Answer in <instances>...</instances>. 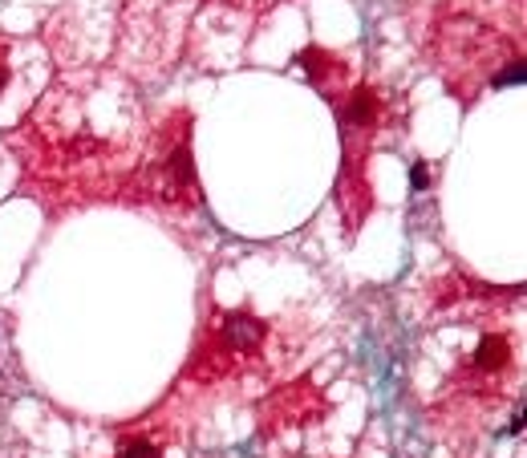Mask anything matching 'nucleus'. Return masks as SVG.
Returning <instances> with one entry per match:
<instances>
[{"label":"nucleus","mask_w":527,"mask_h":458,"mask_svg":"<svg viewBox=\"0 0 527 458\" xmlns=\"http://www.w3.org/2000/svg\"><path fill=\"white\" fill-rule=\"evenodd\" d=\"M227 337H232V345H236V349H256V345H260V337H264V325L256 320V316L236 313L232 320H227Z\"/></svg>","instance_id":"1"},{"label":"nucleus","mask_w":527,"mask_h":458,"mask_svg":"<svg viewBox=\"0 0 527 458\" xmlns=\"http://www.w3.org/2000/svg\"><path fill=\"white\" fill-rule=\"evenodd\" d=\"M345 118L353 122V126H369V122L378 118V94H373V90H357V94L349 97Z\"/></svg>","instance_id":"2"},{"label":"nucleus","mask_w":527,"mask_h":458,"mask_svg":"<svg viewBox=\"0 0 527 458\" xmlns=\"http://www.w3.org/2000/svg\"><path fill=\"white\" fill-rule=\"evenodd\" d=\"M507 361V341L503 337H487L479 345V365L483 369H499Z\"/></svg>","instance_id":"3"},{"label":"nucleus","mask_w":527,"mask_h":458,"mask_svg":"<svg viewBox=\"0 0 527 458\" xmlns=\"http://www.w3.org/2000/svg\"><path fill=\"white\" fill-rule=\"evenodd\" d=\"M122 458H163L159 455V446H150V442H134V446H126Z\"/></svg>","instance_id":"4"},{"label":"nucleus","mask_w":527,"mask_h":458,"mask_svg":"<svg viewBox=\"0 0 527 458\" xmlns=\"http://www.w3.org/2000/svg\"><path fill=\"white\" fill-rule=\"evenodd\" d=\"M410 183H414V191H422V187L430 183V167H426V163H414V170H410Z\"/></svg>","instance_id":"5"},{"label":"nucleus","mask_w":527,"mask_h":458,"mask_svg":"<svg viewBox=\"0 0 527 458\" xmlns=\"http://www.w3.org/2000/svg\"><path fill=\"white\" fill-rule=\"evenodd\" d=\"M8 81H13V65H8L4 53H0V97H4V90H8Z\"/></svg>","instance_id":"6"}]
</instances>
